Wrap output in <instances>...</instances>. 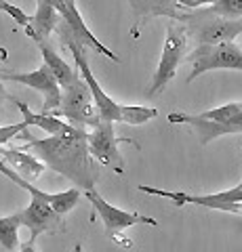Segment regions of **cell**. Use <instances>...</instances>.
<instances>
[{
	"label": "cell",
	"mask_w": 242,
	"mask_h": 252,
	"mask_svg": "<svg viewBox=\"0 0 242 252\" xmlns=\"http://www.w3.org/2000/svg\"><path fill=\"white\" fill-rule=\"evenodd\" d=\"M120 143H133L137 147V143L133 139H124L116 135L114 122L101 120L97 126H93L91 132H87V147H89L91 158L95 162H101L112 172H116V175H124V170H127L124 158L118 149Z\"/></svg>",
	"instance_id": "8"
},
{
	"label": "cell",
	"mask_w": 242,
	"mask_h": 252,
	"mask_svg": "<svg viewBox=\"0 0 242 252\" xmlns=\"http://www.w3.org/2000/svg\"><path fill=\"white\" fill-rule=\"evenodd\" d=\"M183 26L187 38H194L196 44H217L236 40V36L242 34V17L228 19L213 13L210 9H194L185 13Z\"/></svg>",
	"instance_id": "4"
},
{
	"label": "cell",
	"mask_w": 242,
	"mask_h": 252,
	"mask_svg": "<svg viewBox=\"0 0 242 252\" xmlns=\"http://www.w3.org/2000/svg\"><path fill=\"white\" fill-rule=\"evenodd\" d=\"M28 126H26V122H17V124H9V126H0V147H2L4 143H9L11 139H15L19 135L21 130H26Z\"/></svg>",
	"instance_id": "24"
},
{
	"label": "cell",
	"mask_w": 242,
	"mask_h": 252,
	"mask_svg": "<svg viewBox=\"0 0 242 252\" xmlns=\"http://www.w3.org/2000/svg\"><path fill=\"white\" fill-rule=\"evenodd\" d=\"M210 11L228 19H240L242 17V0H215L210 4Z\"/></svg>",
	"instance_id": "22"
},
{
	"label": "cell",
	"mask_w": 242,
	"mask_h": 252,
	"mask_svg": "<svg viewBox=\"0 0 242 252\" xmlns=\"http://www.w3.org/2000/svg\"><path fill=\"white\" fill-rule=\"evenodd\" d=\"M84 195L87 200L91 202L93 206V217L91 219H99L104 223V229H105V235L110 238L112 242H116L118 246L122 248H131L133 242L124 238V231L129 227H135V225H150V227H156L158 220L152 219V217H145V215H139V212H133V210H120L112 206L110 202L105 198H101V193H97V189H84Z\"/></svg>",
	"instance_id": "3"
},
{
	"label": "cell",
	"mask_w": 242,
	"mask_h": 252,
	"mask_svg": "<svg viewBox=\"0 0 242 252\" xmlns=\"http://www.w3.org/2000/svg\"><path fill=\"white\" fill-rule=\"evenodd\" d=\"M11 101L17 105V109L21 112L26 126H38V128H42L44 132H49V135H55V132H59L66 126V122L61 120V118H57V116L42 114V112L36 114V112H32V109L28 107V103H23V101H19V99H11Z\"/></svg>",
	"instance_id": "19"
},
{
	"label": "cell",
	"mask_w": 242,
	"mask_h": 252,
	"mask_svg": "<svg viewBox=\"0 0 242 252\" xmlns=\"http://www.w3.org/2000/svg\"><path fill=\"white\" fill-rule=\"evenodd\" d=\"M19 227H23L19 212L0 217V246L6 252H15L19 248Z\"/></svg>",
	"instance_id": "20"
},
{
	"label": "cell",
	"mask_w": 242,
	"mask_h": 252,
	"mask_svg": "<svg viewBox=\"0 0 242 252\" xmlns=\"http://www.w3.org/2000/svg\"><path fill=\"white\" fill-rule=\"evenodd\" d=\"M242 114V101H234V103H225L219 107H213V109H207V112H200L198 116L205 118V120H213V122H223L228 118H234Z\"/></svg>",
	"instance_id": "21"
},
{
	"label": "cell",
	"mask_w": 242,
	"mask_h": 252,
	"mask_svg": "<svg viewBox=\"0 0 242 252\" xmlns=\"http://www.w3.org/2000/svg\"><path fill=\"white\" fill-rule=\"evenodd\" d=\"M187 55V32L185 26L179 21H173L167 28V38L165 46H162V55L158 61V67L152 76V84L147 86V97H154L156 93L167 89V84L177 76V69L181 65V61Z\"/></svg>",
	"instance_id": "5"
},
{
	"label": "cell",
	"mask_w": 242,
	"mask_h": 252,
	"mask_svg": "<svg viewBox=\"0 0 242 252\" xmlns=\"http://www.w3.org/2000/svg\"><path fill=\"white\" fill-rule=\"evenodd\" d=\"M59 38L68 44L69 53L78 65V74L82 76V80L89 84L91 94H93V101H95V107L99 112V118L105 122H122V124H131V126H139V124H145L154 120L158 112L154 107H143V105H120L107 94L101 84L95 80V76L91 72V65L87 61V55H84V46L80 42H76L74 38H69L66 34H59Z\"/></svg>",
	"instance_id": "2"
},
{
	"label": "cell",
	"mask_w": 242,
	"mask_h": 252,
	"mask_svg": "<svg viewBox=\"0 0 242 252\" xmlns=\"http://www.w3.org/2000/svg\"><path fill=\"white\" fill-rule=\"evenodd\" d=\"M19 215H21V225L28 227L30 231L28 242H36L38 235L59 233L66 229L64 215L55 212V208L49 202L36 198V195H30V204L23 210H19Z\"/></svg>",
	"instance_id": "11"
},
{
	"label": "cell",
	"mask_w": 242,
	"mask_h": 252,
	"mask_svg": "<svg viewBox=\"0 0 242 252\" xmlns=\"http://www.w3.org/2000/svg\"><path fill=\"white\" fill-rule=\"evenodd\" d=\"M6 57H9V53H6L4 49H0V61H6Z\"/></svg>",
	"instance_id": "28"
},
{
	"label": "cell",
	"mask_w": 242,
	"mask_h": 252,
	"mask_svg": "<svg viewBox=\"0 0 242 252\" xmlns=\"http://www.w3.org/2000/svg\"><path fill=\"white\" fill-rule=\"evenodd\" d=\"M167 120L171 124H187L192 126L194 132L198 135V143L207 145L210 141L225 137V135H240L242 132V114L228 118L223 122H213V120H205L198 114H181V112H173L167 116Z\"/></svg>",
	"instance_id": "13"
},
{
	"label": "cell",
	"mask_w": 242,
	"mask_h": 252,
	"mask_svg": "<svg viewBox=\"0 0 242 252\" xmlns=\"http://www.w3.org/2000/svg\"><path fill=\"white\" fill-rule=\"evenodd\" d=\"M59 6L61 0H38L36 13L30 17V26L23 28L34 42H46L49 36L57 30V26L61 23Z\"/></svg>",
	"instance_id": "15"
},
{
	"label": "cell",
	"mask_w": 242,
	"mask_h": 252,
	"mask_svg": "<svg viewBox=\"0 0 242 252\" xmlns=\"http://www.w3.org/2000/svg\"><path fill=\"white\" fill-rule=\"evenodd\" d=\"M36 44H38V49H40V55H42V59H44V65L49 67L51 72H53V76L57 78V82H59L61 89L68 86L69 82L76 80V78L80 76L76 69H72L64 59L59 57V55L55 53V49L49 44V40H46V42H36Z\"/></svg>",
	"instance_id": "18"
},
{
	"label": "cell",
	"mask_w": 242,
	"mask_h": 252,
	"mask_svg": "<svg viewBox=\"0 0 242 252\" xmlns=\"http://www.w3.org/2000/svg\"><path fill=\"white\" fill-rule=\"evenodd\" d=\"M59 15H61V23L55 30L57 34H66L69 38H74L76 42H80L84 49H93L95 53H101L104 57L112 59L114 63H120L118 55L112 53L104 42H99L97 36L89 30V26L84 23L80 11H78V6H76V0H61Z\"/></svg>",
	"instance_id": "10"
},
{
	"label": "cell",
	"mask_w": 242,
	"mask_h": 252,
	"mask_svg": "<svg viewBox=\"0 0 242 252\" xmlns=\"http://www.w3.org/2000/svg\"><path fill=\"white\" fill-rule=\"evenodd\" d=\"M0 78L6 82H17V84H26L30 89H36L44 94V101H42V114H53L55 109L61 105V86L57 82V78L53 76V72L49 67L42 65L36 67L34 72H28V74H19V72H4L0 74Z\"/></svg>",
	"instance_id": "12"
},
{
	"label": "cell",
	"mask_w": 242,
	"mask_h": 252,
	"mask_svg": "<svg viewBox=\"0 0 242 252\" xmlns=\"http://www.w3.org/2000/svg\"><path fill=\"white\" fill-rule=\"evenodd\" d=\"M0 11L9 15V17H11L15 23H17V26H23V28H28V26H30V15H28V13H23L19 6L11 4L9 0H0Z\"/></svg>",
	"instance_id": "23"
},
{
	"label": "cell",
	"mask_w": 242,
	"mask_h": 252,
	"mask_svg": "<svg viewBox=\"0 0 242 252\" xmlns=\"http://www.w3.org/2000/svg\"><path fill=\"white\" fill-rule=\"evenodd\" d=\"M0 160H4V164L17 172L19 177H23L30 183H34L36 179H40V175L44 172V164L38 160L36 156H32L26 149H17V147H0Z\"/></svg>",
	"instance_id": "17"
},
{
	"label": "cell",
	"mask_w": 242,
	"mask_h": 252,
	"mask_svg": "<svg viewBox=\"0 0 242 252\" xmlns=\"http://www.w3.org/2000/svg\"><path fill=\"white\" fill-rule=\"evenodd\" d=\"M236 187H238V189H242V179H240V183H238V185H236Z\"/></svg>",
	"instance_id": "29"
},
{
	"label": "cell",
	"mask_w": 242,
	"mask_h": 252,
	"mask_svg": "<svg viewBox=\"0 0 242 252\" xmlns=\"http://www.w3.org/2000/svg\"><path fill=\"white\" fill-rule=\"evenodd\" d=\"M17 137L23 141L21 149L36 154L46 168L72 181L78 189H93L97 185L99 170L87 147V128L66 122L59 132L49 135L46 139L32 137L28 128L21 130Z\"/></svg>",
	"instance_id": "1"
},
{
	"label": "cell",
	"mask_w": 242,
	"mask_h": 252,
	"mask_svg": "<svg viewBox=\"0 0 242 252\" xmlns=\"http://www.w3.org/2000/svg\"><path fill=\"white\" fill-rule=\"evenodd\" d=\"M6 99V91H4V84H2V78H0V107H2V101Z\"/></svg>",
	"instance_id": "27"
},
{
	"label": "cell",
	"mask_w": 242,
	"mask_h": 252,
	"mask_svg": "<svg viewBox=\"0 0 242 252\" xmlns=\"http://www.w3.org/2000/svg\"><path fill=\"white\" fill-rule=\"evenodd\" d=\"M129 6L133 11V19H135V34L139 23L150 17H169L183 23L187 13L177 4V0H129Z\"/></svg>",
	"instance_id": "16"
},
{
	"label": "cell",
	"mask_w": 242,
	"mask_h": 252,
	"mask_svg": "<svg viewBox=\"0 0 242 252\" xmlns=\"http://www.w3.org/2000/svg\"><path fill=\"white\" fill-rule=\"evenodd\" d=\"M15 252H36V246H34V242H28V244H23V246L19 250H15Z\"/></svg>",
	"instance_id": "26"
},
{
	"label": "cell",
	"mask_w": 242,
	"mask_h": 252,
	"mask_svg": "<svg viewBox=\"0 0 242 252\" xmlns=\"http://www.w3.org/2000/svg\"><path fill=\"white\" fill-rule=\"evenodd\" d=\"M139 191L158 195V198H167L173 204H177V206L196 204V206H205L208 210L242 215V189H238V187L225 189V191H219V193H202V195L183 193V191H167V189H158V187H150V185H139Z\"/></svg>",
	"instance_id": "9"
},
{
	"label": "cell",
	"mask_w": 242,
	"mask_h": 252,
	"mask_svg": "<svg viewBox=\"0 0 242 252\" xmlns=\"http://www.w3.org/2000/svg\"><path fill=\"white\" fill-rule=\"evenodd\" d=\"M0 175H4L9 181H13V183L17 185V187L26 189L30 195H36V198L49 202L51 206L55 208V212H59V215H64V217L76 206L78 200H80V195H82L78 187H72V189H68V191H61V193H46V191H42V189H38L34 183H30V181H26L23 177H19L17 172H15V170L9 166V164H4V160H0Z\"/></svg>",
	"instance_id": "14"
},
{
	"label": "cell",
	"mask_w": 242,
	"mask_h": 252,
	"mask_svg": "<svg viewBox=\"0 0 242 252\" xmlns=\"http://www.w3.org/2000/svg\"><path fill=\"white\" fill-rule=\"evenodd\" d=\"M215 0H177V4L181 6V9H190V11H194V9H200V6H210Z\"/></svg>",
	"instance_id": "25"
},
{
	"label": "cell",
	"mask_w": 242,
	"mask_h": 252,
	"mask_svg": "<svg viewBox=\"0 0 242 252\" xmlns=\"http://www.w3.org/2000/svg\"><path fill=\"white\" fill-rule=\"evenodd\" d=\"M183 61L192 65V72L185 80L190 84L198 76L213 72V69H240L242 72V49L234 40L217 42V44H200L192 53H187Z\"/></svg>",
	"instance_id": "6"
},
{
	"label": "cell",
	"mask_w": 242,
	"mask_h": 252,
	"mask_svg": "<svg viewBox=\"0 0 242 252\" xmlns=\"http://www.w3.org/2000/svg\"><path fill=\"white\" fill-rule=\"evenodd\" d=\"M53 116L66 118L69 124L74 126H97L101 122L99 112L93 101V94L89 84L82 80V76H78L68 86L61 89V105L53 112Z\"/></svg>",
	"instance_id": "7"
}]
</instances>
